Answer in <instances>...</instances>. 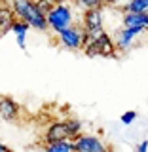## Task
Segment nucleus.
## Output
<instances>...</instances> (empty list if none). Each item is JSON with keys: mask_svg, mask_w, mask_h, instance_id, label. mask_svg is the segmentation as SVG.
<instances>
[{"mask_svg": "<svg viewBox=\"0 0 148 152\" xmlns=\"http://www.w3.org/2000/svg\"><path fill=\"white\" fill-rule=\"evenodd\" d=\"M66 139H72V131H70L66 120L65 122H53L46 129V135H44L46 145L47 142H57V141H66Z\"/></svg>", "mask_w": 148, "mask_h": 152, "instance_id": "nucleus-4", "label": "nucleus"}, {"mask_svg": "<svg viewBox=\"0 0 148 152\" xmlns=\"http://www.w3.org/2000/svg\"><path fill=\"white\" fill-rule=\"evenodd\" d=\"M146 28L142 27H122L120 31L116 32V38H112L116 48H120V50H127L131 44H133V38L137 34H141V32H144Z\"/></svg>", "mask_w": 148, "mask_h": 152, "instance_id": "nucleus-5", "label": "nucleus"}, {"mask_svg": "<svg viewBox=\"0 0 148 152\" xmlns=\"http://www.w3.org/2000/svg\"><path fill=\"white\" fill-rule=\"evenodd\" d=\"M118 2H120V0H103V4H106V6H116Z\"/></svg>", "mask_w": 148, "mask_h": 152, "instance_id": "nucleus-20", "label": "nucleus"}, {"mask_svg": "<svg viewBox=\"0 0 148 152\" xmlns=\"http://www.w3.org/2000/svg\"><path fill=\"white\" fill-rule=\"evenodd\" d=\"M47 2H51L55 6V4H66V0H47Z\"/></svg>", "mask_w": 148, "mask_h": 152, "instance_id": "nucleus-21", "label": "nucleus"}, {"mask_svg": "<svg viewBox=\"0 0 148 152\" xmlns=\"http://www.w3.org/2000/svg\"><path fill=\"white\" fill-rule=\"evenodd\" d=\"M19 114V104L13 101L12 97H0V118L6 122L17 120Z\"/></svg>", "mask_w": 148, "mask_h": 152, "instance_id": "nucleus-9", "label": "nucleus"}, {"mask_svg": "<svg viewBox=\"0 0 148 152\" xmlns=\"http://www.w3.org/2000/svg\"><path fill=\"white\" fill-rule=\"evenodd\" d=\"M137 152H148V141H142L139 146H137Z\"/></svg>", "mask_w": 148, "mask_h": 152, "instance_id": "nucleus-19", "label": "nucleus"}, {"mask_svg": "<svg viewBox=\"0 0 148 152\" xmlns=\"http://www.w3.org/2000/svg\"><path fill=\"white\" fill-rule=\"evenodd\" d=\"M123 27H142V28H148V12H141V13L125 12V13H123Z\"/></svg>", "mask_w": 148, "mask_h": 152, "instance_id": "nucleus-10", "label": "nucleus"}, {"mask_svg": "<svg viewBox=\"0 0 148 152\" xmlns=\"http://www.w3.org/2000/svg\"><path fill=\"white\" fill-rule=\"evenodd\" d=\"M135 118H137V112H135V110H127V112L122 114V122L125 124V126L133 124V122H135Z\"/></svg>", "mask_w": 148, "mask_h": 152, "instance_id": "nucleus-18", "label": "nucleus"}, {"mask_svg": "<svg viewBox=\"0 0 148 152\" xmlns=\"http://www.w3.org/2000/svg\"><path fill=\"white\" fill-rule=\"evenodd\" d=\"M125 12H131V13L148 12V0H127V4L123 6V13Z\"/></svg>", "mask_w": 148, "mask_h": 152, "instance_id": "nucleus-14", "label": "nucleus"}, {"mask_svg": "<svg viewBox=\"0 0 148 152\" xmlns=\"http://www.w3.org/2000/svg\"><path fill=\"white\" fill-rule=\"evenodd\" d=\"M82 34H84L82 25H70L69 28L57 32L59 42L69 50H82Z\"/></svg>", "mask_w": 148, "mask_h": 152, "instance_id": "nucleus-3", "label": "nucleus"}, {"mask_svg": "<svg viewBox=\"0 0 148 152\" xmlns=\"http://www.w3.org/2000/svg\"><path fill=\"white\" fill-rule=\"evenodd\" d=\"M66 122H69V127H70V131H72V137L78 135L80 129H82V124H80V120H76V118H70V120H66Z\"/></svg>", "mask_w": 148, "mask_h": 152, "instance_id": "nucleus-17", "label": "nucleus"}, {"mask_svg": "<svg viewBox=\"0 0 148 152\" xmlns=\"http://www.w3.org/2000/svg\"><path fill=\"white\" fill-rule=\"evenodd\" d=\"M32 4H34V6H36L38 10H40V12L44 13V15H46L47 12H50V8L53 6V4H51V2H47V0H32Z\"/></svg>", "mask_w": 148, "mask_h": 152, "instance_id": "nucleus-16", "label": "nucleus"}, {"mask_svg": "<svg viewBox=\"0 0 148 152\" xmlns=\"http://www.w3.org/2000/svg\"><path fill=\"white\" fill-rule=\"evenodd\" d=\"M72 142H74V150L76 152H112L97 135L78 133V135L72 137Z\"/></svg>", "mask_w": 148, "mask_h": 152, "instance_id": "nucleus-2", "label": "nucleus"}, {"mask_svg": "<svg viewBox=\"0 0 148 152\" xmlns=\"http://www.w3.org/2000/svg\"><path fill=\"white\" fill-rule=\"evenodd\" d=\"M84 31H101L103 28V12L101 8H85L82 19Z\"/></svg>", "mask_w": 148, "mask_h": 152, "instance_id": "nucleus-6", "label": "nucleus"}, {"mask_svg": "<svg viewBox=\"0 0 148 152\" xmlns=\"http://www.w3.org/2000/svg\"><path fill=\"white\" fill-rule=\"evenodd\" d=\"M28 23L27 21H23V19H13V23H12V31L15 32V36H17V46L21 48V50H25V36H27V32H28Z\"/></svg>", "mask_w": 148, "mask_h": 152, "instance_id": "nucleus-12", "label": "nucleus"}, {"mask_svg": "<svg viewBox=\"0 0 148 152\" xmlns=\"http://www.w3.org/2000/svg\"><path fill=\"white\" fill-rule=\"evenodd\" d=\"M15 15H13V10L9 6H0V36H4L8 31H12V23Z\"/></svg>", "mask_w": 148, "mask_h": 152, "instance_id": "nucleus-11", "label": "nucleus"}, {"mask_svg": "<svg viewBox=\"0 0 148 152\" xmlns=\"http://www.w3.org/2000/svg\"><path fill=\"white\" fill-rule=\"evenodd\" d=\"M44 152H76L74 150V142L72 139L66 141H57V142H47Z\"/></svg>", "mask_w": 148, "mask_h": 152, "instance_id": "nucleus-13", "label": "nucleus"}, {"mask_svg": "<svg viewBox=\"0 0 148 152\" xmlns=\"http://www.w3.org/2000/svg\"><path fill=\"white\" fill-rule=\"evenodd\" d=\"M9 148H8V146L6 145H4V142H0V152H8Z\"/></svg>", "mask_w": 148, "mask_h": 152, "instance_id": "nucleus-22", "label": "nucleus"}, {"mask_svg": "<svg viewBox=\"0 0 148 152\" xmlns=\"http://www.w3.org/2000/svg\"><path fill=\"white\" fill-rule=\"evenodd\" d=\"M95 48H97V53L103 55V57H116V44H114L112 36L108 32H101L97 38L93 40Z\"/></svg>", "mask_w": 148, "mask_h": 152, "instance_id": "nucleus-7", "label": "nucleus"}, {"mask_svg": "<svg viewBox=\"0 0 148 152\" xmlns=\"http://www.w3.org/2000/svg\"><path fill=\"white\" fill-rule=\"evenodd\" d=\"M80 8H101L103 6V0H76Z\"/></svg>", "mask_w": 148, "mask_h": 152, "instance_id": "nucleus-15", "label": "nucleus"}, {"mask_svg": "<svg viewBox=\"0 0 148 152\" xmlns=\"http://www.w3.org/2000/svg\"><path fill=\"white\" fill-rule=\"evenodd\" d=\"M8 152H12V150H8Z\"/></svg>", "mask_w": 148, "mask_h": 152, "instance_id": "nucleus-23", "label": "nucleus"}, {"mask_svg": "<svg viewBox=\"0 0 148 152\" xmlns=\"http://www.w3.org/2000/svg\"><path fill=\"white\" fill-rule=\"evenodd\" d=\"M74 19V12L70 10L66 4H55V6L50 8V12L46 13V21H47V28L55 32H61L65 28H69L72 25Z\"/></svg>", "mask_w": 148, "mask_h": 152, "instance_id": "nucleus-1", "label": "nucleus"}, {"mask_svg": "<svg viewBox=\"0 0 148 152\" xmlns=\"http://www.w3.org/2000/svg\"><path fill=\"white\" fill-rule=\"evenodd\" d=\"M23 21H27L28 27H32V28H38V31H47L46 15L34 6V4H31V8L27 10V13H25V17H23Z\"/></svg>", "mask_w": 148, "mask_h": 152, "instance_id": "nucleus-8", "label": "nucleus"}]
</instances>
